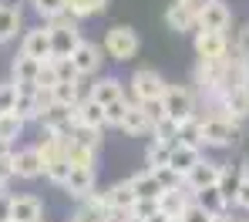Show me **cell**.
Masks as SVG:
<instances>
[{
  "mask_svg": "<svg viewBox=\"0 0 249 222\" xmlns=\"http://www.w3.org/2000/svg\"><path fill=\"white\" fill-rule=\"evenodd\" d=\"M239 141V121H229L226 115H206L199 118V148H229Z\"/></svg>",
  "mask_w": 249,
  "mask_h": 222,
  "instance_id": "1",
  "label": "cell"
},
{
  "mask_svg": "<svg viewBox=\"0 0 249 222\" xmlns=\"http://www.w3.org/2000/svg\"><path fill=\"white\" fill-rule=\"evenodd\" d=\"M162 104H165V115L178 128L196 118V94H192V88H185V85H168Z\"/></svg>",
  "mask_w": 249,
  "mask_h": 222,
  "instance_id": "2",
  "label": "cell"
},
{
  "mask_svg": "<svg viewBox=\"0 0 249 222\" xmlns=\"http://www.w3.org/2000/svg\"><path fill=\"white\" fill-rule=\"evenodd\" d=\"M229 71H232V61L226 57V61H199V68H196V85L202 94H209L212 101L219 98V91L222 85L229 81Z\"/></svg>",
  "mask_w": 249,
  "mask_h": 222,
  "instance_id": "3",
  "label": "cell"
},
{
  "mask_svg": "<svg viewBox=\"0 0 249 222\" xmlns=\"http://www.w3.org/2000/svg\"><path fill=\"white\" fill-rule=\"evenodd\" d=\"M131 94H135V101L142 104V101H155V98H165L168 91V81L159 74V71H152V68H138L135 74H131Z\"/></svg>",
  "mask_w": 249,
  "mask_h": 222,
  "instance_id": "4",
  "label": "cell"
},
{
  "mask_svg": "<svg viewBox=\"0 0 249 222\" xmlns=\"http://www.w3.org/2000/svg\"><path fill=\"white\" fill-rule=\"evenodd\" d=\"M105 51L111 61H131L138 54V34L124 24H115L108 34H105Z\"/></svg>",
  "mask_w": 249,
  "mask_h": 222,
  "instance_id": "5",
  "label": "cell"
},
{
  "mask_svg": "<svg viewBox=\"0 0 249 222\" xmlns=\"http://www.w3.org/2000/svg\"><path fill=\"white\" fill-rule=\"evenodd\" d=\"M229 24H232V10L222 0H199V31H219V34H226Z\"/></svg>",
  "mask_w": 249,
  "mask_h": 222,
  "instance_id": "6",
  "label": "cell"
},
{
  "mask_svg": "<svg viewBox=\"0 0 249 222\" xmlns=\"http://www.w3.org/2000/svg\"><path fill=\"white\" fill-rule=\"evenodd\" d=\"M222 165L226 162H209V158H202L189 175L182 178V185L196 195V192H202V188H215L219 185V175H222Z\"/></svg>",
  "mask_w": 249,
  "mask_h": 222,
  "instance_id": "7",
  "label": "cell"
},
{
  "mask_svg": "<svg viewBox=\"0 0 249 222\" xmlns=\"http://www.w3.org/2000/svg\"><path fill=\"white\" fill-rule=\"evenodd\" d=\"M196 54H199V61H226L229 37L219 31H196Z\"/></svg>",
  "mask_w": 249,
  "mask_h": 222,
  "instance_id": "8",
  "label": "cell"
},
{
  "mask_svg": "<svg viewBox=\"0 0 249 222\" xmlns=\"http://www.w3.org/2000/svg\"><path fill=\"white\" fill-rule=\"evenodd\" d=\"M249 178V158H243L239 165H222V175H219V192H222V199L226 202H236V195H239V188H243V182Z\"/></svg>",
  "mask_w": 249,
  "mask_h": 222,
  "instance_id": "9",
  "label": "cell"
},
{
  "mask_svg": "<svg viewBox=\"0 0 249 222\" xmlns=\"http://www.w3.org/2000/svg\"><path fill=\"white\" fill-rule=\"evenodd\" d=\"M71 121H74V128L101 132V128H105V108H101L94 98H88V101H81V104L71 108Z\"/></svg>",
  "mask_w": 249,
  "mask_h": 222,
  "instance_id": "10",
  "label": "cell"
},
{
  "mask_svg": "<svg viewBox=\"0 0 249 222\" xmlns=\"http://www.w3.org/2000/svg\"><path fill=\"white\" fill-rule=\"evenodd\" d=\"M20 54L24 57H34V61H51V31L47 27H31L20 41Z\"/></svg>",
  "mask_w": 249,
  "mask_h": 222,
  "instance_id": "11",
  "label": "cell"
},
{
  "mask_svg": "<svg viewBox=\"0 0 249 222\" xmlns=\"http://www.w3.org/2000/svg\"><path fill=\"white\" fill-rule=\"evenodd\" d=\"M165 24L168 31H178V34L199 27V3H172L165 10Z\"/></svg>",
  "mask_w": 249,
  "mask_h": 222,
  "instance_id": "12",
  "label": "cell"
},
{
  "mask_svg": "<svg viewBox=\"0 0 249 222\" xmlns=\"http://www.w3.org/2000/svg\"><path fill=\"white\" fill-rule=\"evenodd\" d=\"M192 205V192L182 185V188H168L159 195V212L165 216V219H182L185 216V209Z\"/></svg>",
  "mask_w": 249,
  "mask_h": 222,
  "instance_id": "13",
  "label": "cell"
},
{
  "mask_svg": "<svg viewBox=\"0 0 249 222\" xmlns=\"http://www.w3.org/2000/svg\"><path fill=\"white\" fill-rule=\"evenodd\" d=\"M202 162V148L199 145H185V141H178L175 148H172V158H168V169H175L178 175L185 178L196 165Z\"/></svg>",
  "mask_w": 249,
  "mask_h": 222,
  "instance_id": "14",
  "label": "cell"
},
{
  "mask_svg": "<svg viewBox=\"0 0 249 222\" xmlns=\"http://www.w3.org/2000/svg\"><path fill=\"white\" fill-rule=\"evenodd\" d=\"M10 219L14 222H41L44 202L37 195H17V199H10Z\"/></svg>",
  "mask_w": 249,
  "mask_h": 222,
  "instance_id": "15",
  "label": "cell"
},
{
  "mask_svg": "<svg viewBox=\"0 0 249 222\" xmlns=\"http://www.w3.org/2000/svg\"><path fill=\"white\" fill-rule=\"evenodd\" d=\"M101 51H98V44H91V41H81L78 44V51L71 54V64H74V71L81 74V78H88V74H94L98 68H101Z\"/></svg>",
  "mask_w": 249,
  "mask_h": 222,
  "instance_id": "16",
  "label": "cell"
},
{
  "mask_svg": "<svg viewBox=\"0 0 249 222\" xmlns=\"http://www.w3.org/2000/svg\"><path fill=\"white\" fill-rule=\"evenodd\" d=\"M44 175V162L37 148H20L14 152V178H37Z\"/></svg>",
  "mask_w": 249,
  "mask_h": 222,
  "instance_id": "17",
  "label": "cell"
},
{
  "mask_svg": "<svg viewBox=\"0 0 249 222\" xmlns=\"http://www.w3.org/2000/svg\"><path fill=\"white\" fill-rule=\"evenodd\" d=\"M14 85L17 88H37V74H41V61H34V57H24V54H17L14 57Z\"/></svg>",
  "mask_w": 249,
  "mask_h": 222,
  "instance_id": "18",
  "label": "cell"
},
{
  "mask_svg": "<svg viewBox=\"0 0 249 222\" xmlns=\"http://www.w3.org/2000/svg\"><path fill=\"white\" fill-rule=\"evenodd\" d=\"M51 31V27H47ZM81 44V31L68 27V31H51V57H71Z\"/></svg>",
  "mask_w": 249,
  "mask_h": 222,
  "instance_id": "19",
  "label": "cell"
},
{
  "mask_svg": "<svg viewBox=\"0 0 249 222\" xmlns=\"http://www.w3.org/2000/svg\"><path fill=\"white\" fill-rule=\"evenodd\" d=\"M64 188H68V195H74V199L84 202V199L94 192V169H71Z\"/></svg>",
  "mask_w": 249,
  "mask_h": 222,
  "instance_id": "20",
  "label": "cell"
},
{
  "mask_svg": "<svg viewBox=\"0 0 249 222\" xmlns=\"http://www.w3.org/2000/svg\"><path fill=\"white\" fill-rule=\"evenodd\" d=\"M118 128H122L124 135H135V138H142V135H152V121H148V115L142 111V104H135V101H131Z\"/></svg>",
  "mask_w": 249,
  "mask_h": 222,
  "instance_id": "21",
  "label": "cell"
},
{
  "mask_svg": "<svg viewBox=\"0 0 249 222\" xmlns=\"http://www.w3.org/2000/svg\"><path fill=\"white\" fill-rule=\"evenodd\" d=\"M101 108H108L111 101H118V98H124V88H122V81L118 78H98L94 81V94H91Z\"/></svg>",
  "mask_w": 249,
  "mask_h": 222,
  "instance_id": "22",
  "label": "cell"
},
{
  "mask_svg": "<svg viewBox=\"0 0 249 222\" xmlns=\"http://www.w3.org/2000/svg\"><path fill=\"white\" fill-rule=\"evenodd\" d=\"M128 182H131V192H135V199H159V195H162V185H159V178L152 175L148 169H145V172H138V175H131Z\"/></svg>",
  "mask_w": 249,
  "mask_h": 222,
  "instance_id": "23",
  "label": "cell"
},
{
  "mask_svg": "<svg viewBox=\"0 0 249 222\" xmlns=\"http://www.w3.org/2000/svg\"><path fill=\"white\" fill-rule=\"evenodd\" d=\"M17 31H20V10L10 3H0V44L14 41Z\"/></svg>",
  "mask_w": 249,
  "mask_h": 222,
  "instance_id": "24",
  "label": "cell"
},
{
  "mask_svg": "<svg viewBox=\"0 0 249 222\" xmlns=\"http://www.w3.org/2000/svg\"><path fill=\"white\" fill-rule=\"evenodd\" d=\"M10 115H17L24 125L34 121V118H41V108H37V101H34V91H20L17 88V104H14Z\"/></svg>",
  "mask_w": 249,
  "mask_h": 222,
  "instance_id": "25",
  "label": "cell"
},
{
  "mask_svg": "<svg viewBox=\"0 0 249 222\" xmlns=\"http://www.w3.org/2000/svg\"><path fill=\"white\" fill-rule=\"evenodd\" d=\"M64 152H68V162H71V169H94V155H98V152H91V148L78 145L74 138H68Z\"/></svg>",
  "mask_w": 249,
  "mask_h": 222,
  "instance_id": "26",
  "label": "cell"
},
{
  "mask_svg": "<svg viewBox=\"0 0 249 222\" xmlns=\"http://www.w3.org/2000/svg\"><path fill=\"white\" fill-rule=\"evenodd\" d=\"M192 199H196V205H202V209H206L209 216H222V212H226V205H229V202L222 199V192H219V188H202V192H196Z\"/></svg>",
  "mask_w": 249,
  "mask_h": 222,
  "instance_id": "27",
  "label": "cell"
},
{
  "mask_svg": "<svg viewBox=\"0 0 249 222\" xmlns=\"http://www.w3.org/2000/svg\"><path fill=\"white\" fill-rule=\"evenodd\" d=\"M108 202H111V209H131V205L138 202L128 178H124V182H115V185L108 188Z\"/></svg>",
  "mask_w": 249,
  "mask_h": 222,
  "instance_id": "28",
  "label": "cell"
},
{
  "mask_svg": "<svg viewBox=\"0 0 249 222\" xmlns=\"http://www.w3.org/2000/svg\"><path fill=\"white\" fill-rule=\"evenodd\" d=\"M168 158H172V145L155 141V138H152V145H148V152H145L148 169H162V165H168Z\"/></svg>",
  "mask_w": 249,
  "mask_h": 222,
  "instance_id": "29",
  "label": "cell"
},
{
  "mask_svg": "<svg viewBox=\"0 0 249 222\" xmlns=\"http://www.w3.org/2000/svg\"><path fill=\"white\" fill-rule=\"evenodd\" d=\"M108 7V0H68V10L81 20V17H91V14H101Z\"/></svg>",
  "mask_w": 249,
  "mask_h": 222,
  "instance_id": "30",
  "label": "cell"
},
{
  "mask_svg": "<svg viewBox=\"0 0 249 222\" xmlns=\"http://www.w3.org/2000/svg\"><path fill=\"white\" fill-rule=\"evenodd\" d=\"M54 61V74H57V85H74V81H81V74L74 71V64H71V57H51Z\"/></svg>",
  "mask_w": 249,
  "mask_h": 222,
  "instance_id": "31",
  "label": "cell"
},
{
  "mask_svg": "<svg viewBox=\"0 0 249 222\" xmlns=\"http://www.w3.org/2000/svg\"><path fill=\"white\" fill-rule=\"evenodd\" d=\"M20 132H24V121L17 115H0V138L3 141L14 145V138H20Z\"/></svg>",
  "mask_w": 249,
  "mask_h": 222,
  "instance_id": "32",
  "label": "cell"
},
{
  "mask_svg": "<svg viewBox=\"0 0 249 222\" xmlns=\"http://www.w3.org/2000/svg\"><path fill=\"white\" fill-rule=\"evenodd\" d=\"M148 172L159 178L162 192H168V188H182V175H178L175 169H168V165H162V169H148Z\"/></svg>",
  "mask_w": 249,
  "mask_h": 222,
  "instance_id": "33",
  "label": "cell"
},
{
  "mask_svg": "<svg viewBox=\"0 0 249 222\" xmlns=\"http://www.w3.org/2000/svg\"><path fill=\"white\" fill-rule=\"evenodd\" d=\"M131 216L138 222H148L152 216H159V199H138V202L131 205Z\"/></svg>",
  "mask_w": 249,
  "mask_h": 222,
  "instance_id": "34",
  "label": "cell"
},
{
  "mask_svg": "<svg viewBox=\"0 0 249 222\" xmlns=\"http://www.w3.org/2000/svg\"><path fill=\"white\" fill-rule=\"evenodd\" d=\"M34 3V10L41 14L44 20H51V17H57L61 10H68V0H31Z\"/></svg>",
  "mask_w": 249,
  "mask_h": 222,
  "instance_id": "35",
  "label": "cell"
},
{
  "mask_svg": "<svg viewBox=\"0 0 249 222\" xmlns=\"http://www.w3.org/2000/svg\"><path fill=\"white\" fill-rule=\"evenodd\" d=\"M17 104V85L14 81H3L0 85V115H10Z\"/></svg>",
  "mask_w": 249,
  "mask_h": 222,
  "instance_id": "36",
  "label": "cell"
},
{
  "mask_svg": "<svg viewBox=\"0 0 249 222\" xmlns=\"http://www.w3.org/2000/svg\"><path fill=\"white\" fill-rule=\"evenodd\" d=\"M128 98H118V101H111L108 108H105V125H122V118H124V111H128Z\"/></svg>",
  "mask_w": 249,
  "mask_h": 222,
  "instance_id": "37",
  "label": "cell"
},
{
  "mask_svg": "<svg viewBox=\"0 0 249 222\" xmlns=\"http://www.w3.org/2000/svg\"><path fill=\"white\" fill-rule=\"evenodd\" d=\"M135 104H138V101H135ZM142 111L148 115V121H152V125H159L162 118H168V115H165V104H162V98H155V101H142Z\"/></svg>",
  "mask_w": 249,
  "mask_h": 222,
  "instance_id": "38",
  "label": "cell"
},
{
  "mask_svg": "<svg viewBox=\"0 0 249 222\" xmlns=\"http://www.w3.org/2000/svg\"><path fill=\"white\" fill-rule=\"evenodd\" d=\"M74 141H78V145H84V148H91V152H98V145H101V132L74 128Z\"/></svg>",
  "mask_w": 249,
  "mask_h": 222,
  "instance_id": "39",
  "label": "cell"
},
{
  "mask_svg": "<svg viewBox=\"0 0 249 222\" xmlns=\"http://www.w3.org/2000/svg\"><path fill=\"white\" fill-rule=\"evenodd\" d=\"M47 27H51V31H68V27H78V17H74L71 10H61L57 17H51V20H47Z\"/></svg>",
  "mask_w": 249,
  "mask_h": 222,
  "instance_id": "40",
  "label": "cell"
},
{
  "mask_svg": "<svg viewBox=\"0 0 249 222\" xmlns=\"http://www.w3.org/2000/svg\"><path fill=\"white\" fill-rule=\"evenodd\" d=\"M71 219H74V222H105V212L84 202V205L78 209V212H74V216H71Z\"/></svg>",
  "mask_w": 249,
  "mask_h": 222,
  "instance_id": "41",
  "label": "cell"
},
{
  "mask_svg": "<svg viewBox=\"0 0 249 222\" xmlns=\"http://www.w3.org/2000/svg\"><path fill=\"white\" fill-rule=\"evenodd\" d=\"M57 85V74H54V61H44L41 74H37V88H54Z\"/></svg>",
  "mask_w": 249,
  "mask_h": 222,
  "instance_id": "42",
  "label": "cell"
},
{
  "mask_svg": "<svg viewBox=\"0 0 249 222\" xmlns=\"http://www.w3.org/2000/svg\"><path fill=\"white\" fill-rule=\"evenodd\" d=\"M182 222H212V216H209L202 205H196V199H192V205L185 209V216H182Z\"/></svg>",
  "mask_w": 249,
  "mask_h": 222,
  "instance_id": "43",
  "label": "cell"
},
{
  "mask_svg": "<svg viewBox=\"0 0 249 222\" xmlns=\"http://www.w3.org/2000/svg\"><path fill=\"white\" fill-rule=\"evenodd\" d=\"M10 178H14V155L0 158V185H7Z\"/></svg>",
  "mask_w": 249,
  "mask_h": 222,
  "instance_id": "44",
  "label": "cell"
},
{
  "mask_svg": "<svg viewBox=\"0 0 249 222\" xmlns=\"http://www.w3.org/2000/svg\"><path fill=\"white\" fill-rule=\"evenodd\" d=\"M236 54L239 57H249V24L239 31V37H236Z\"/></svg>",
  "mask_w": 249,
  "mask_h": 222,
  "instance_id": "45",
  "label": "cell"
},
{
  "mask_svg": "<svg viewBox=\"0 0 249 222\" xmlns=\"http://www.w3.org/2000/svg\"><path fill=\"white\" fill-rule=\"evenodd\" d=\"M236 205H239V209H246V212H249V178L243 182V188H239V195H236Z\"/></svg>",
  "mask_w": 249,
  "mask_h": 222,
  "instance_id": "46",
  "label": "cell"
},
{
  "mask_svg": "<svg viewBox=\"0 0 249 222\" xmlns=\"http://www.w3.org/2000/svg\"><path fill=\"white\" fill-rule=\"evenodd\" d=\"M0 222H10V195H0Z\"/></svg>",
  "mask_w": 249,
  "mask_h": 222,
  "instance_id": "47",
  "label": "cell"
},
{
  "mask_svg": "<svg viewBox=\"0 0 249 222\" xmlns=\"http://www.w3.org/2000/svg\"><path fill=\"white\" fill-rule=\"evenodd\" d=\"M7 155H14V145H10V141H3V138H0V158H7Z\"/></svg>",
  "mask_w": 249,
  "mask_h": 222,
  "instance_id": "48",
  "label": "cell"
},
{
  "mask_svg": "<svg viewBox=\"0 0 249 222\" xmlns=\"http://www.w3.org/2000/svg\"><path fill=\"white\" fill-rule=\"evenodd\" d=\"M243 61V74H246V81H249V57H239Z\"/></svg>",
  "mask_w": 249,
  "mask_h": 222,
  "instance_id": "49",
  "label": "cell"
},
{
  "mask_svg": "<svg viewBox=\"0 0 249 222\" xmlns=\"http://www.w3.org/2000/svg\"><path fill=\"white\" fill-rule=\"evenodd\" d=\"M212 222H232V219H229V216L222 212V216H212Z\"/></svg>",
  "mask_w": 249,
  "mask_h": 222,
  "instance_id": "50",
  "label": "cell"
},
{
  "mask_svg": "<svg viewBox=\"0 0 249 222\" xmlns=\"http://www.w3.org/2000/svg\"><path fill=\"white\" fill-rule=\"evenodd\" d=\"M148 222H168V219H165V216H162V212H159V216H152V219H148Z\"/></svg>",
  "mask_w": 249,
  "mask_h": 222,
  "instance_id": "51",
  "label": "cell"
},
{
  "mask_svg": "<svg viewBox=\"0 0 249 222\" xmlns=\"http://www.w3.org/2000/svg\"><path fill=\"white\" fill-rule=\"evenodd\" d=\"M175 3H199V0H175Z\"/></svg>",
  "mask_w": 249,
  "mask_h": 222,
  "instance_id": "52",
  "label": "cell"
},
{
  "mask_svg": "<svg viewBox=\"0 0 249 222\" xmlns=\"http://www.w3.org/2000/svg\"><path fill=\"white\" fill-rule=\"evenodd\" d=\"M168 222H182V219H168Z\"/></svg>",
  "mask_w": 249,
  "mask_h": 222,
  "instance_id": "53",
  "label": "cell"
},
{
  "mask_svg": "<svg viewBox=\"0 0 249 222\" xmlns=\"http://www.w3.org/2000/svg\"><path fill=\"white\" fill-rule=\"evenodd\" d=\"M0 195H3V185H0Z\"/></svg>",
  "mask_w": 249,
  "mask_h": 222,
  "instance_id": "54",
  "label": "cell"
},
{
  "mask_svg": "<svg viewBox=\"0 0 249 222\" xmlns=\"http://www.w3.org/2000/svg\"><path fill=\"white\" fill-rule=\"evenodd\" d=\"M71 222H74V219H71Z\"/></svg>",
  "mask_w": 249,
  "mask_h": 222,
  "instance_id": "55",
  "label": "cell"
},
{
  "mask_svg": "<svg viewBox=\"0 0 249 222\" xmlns=\"http://www.w3.org/2000/svg\"><path fill=\"white\" fill-rule=\"evenodd\" d=\"M10 222H14V219H10Z\"/></svg>",
  "mask_w": 249,
  "mask_h": 222,
  "instance_id": "56",
  "label": "cell"
}]
</instances>
